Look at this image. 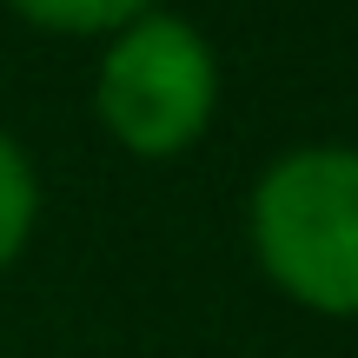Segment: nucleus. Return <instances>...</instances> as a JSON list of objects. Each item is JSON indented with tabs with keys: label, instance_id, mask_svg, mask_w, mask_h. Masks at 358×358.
Returning <instances> with one entry per match:
<instances>
[{
	"label": "nucleus",
	"instance_id": "nucleus-1",
	"mask_svg": "<svg viewBox=\"0 0 358 358\" xmlns=\"http://www.w3.org/2000/svg\"><path fill=\"white\" fill-rule=\"evenodd\" d=\"M252 259L292 306L358 319V146H292L245 206Z\"/></svg>",
	"mask_w": 358,
	"mask_h": 358
},
{
	"label": "nucleus",
	"instance_id": "nucleus-3",
	"mask_svg": "<svg viewBox=\"0 0 358 358\" xmlns=\"http://www.w3.org/2000/svg\"><path fill=\"white\" fill-rule=\"evenodd\" d=\"M27 27L40 34H60V40H106L120 27H133L140 13H153L159 0H7Z\"/></svg>",
	"mask_w": 358,
	"mask_h": 358
},
{
	"label": "nucleus",
	"instance_id": "nucleus-4",
	"mask_svg": "<svg viewBox=\"0 0 358 358\" xmlns=\"http://www.w3.org/2000/svg\"><path fill=\"white\" fill-rule=\"evenodd\" d=\"M34 219H40V173L27 159V146L0 133V272L27 252Z\"/></svg>",
	"mask_w": 358,
	"mask_h": 358
},
{
	"label": "nucleus",
	"instance_id": "nucleus-2",
	"mask_svg": "<svg viewBox=\"0 0 358 358\" xmlns=\"http://www.w3.org/2000/svg\"><path fill=\"white\" fill-rule=\"evenodd\" d=\"M93 113L106 140L133 159H179L206 140L219 113V53L192 20L153 7L133 27L106 34L93 73Z\"/></svg>",
	"mask_w": 358,
	"mask_h": 358
}]
</instances>
